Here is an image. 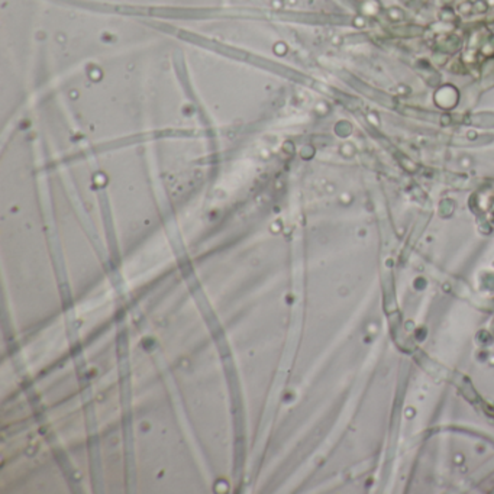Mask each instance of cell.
<instances>
[{
    "mask_svg": "<svg viewBox=\"0 0 494 494\" xmlns=\"http://www.w3.org/2000/svg\"><path fill=\"white\" fill-rule=\"evenodd\" d=\"M352 87L358 89L362 95H365L367 97L373 99V100H377L379 103L384 105V106H388V108L394 106V100H393L390 96H387L385 93H383V92H379V90H376V89H373V87H370V86H365L364 83L358 81L357 78L352 80Z\"/></svg>",
    "mask_w": 494,
    "mask_h": 494,
    "instance_id": "cell-1",
    "label": "cell"
},
{
    "mask_svg": "<svg viewBox=\"0 0 494 494\" xmlns=\"http://www.w3.org/2000/svg\"><path fill=\"white\" fill-rule=\"evenodd\" d=\"M486 117H487V113L474 114V116H471V122L478 126H494V114H492L490 119H486Z\"/></svg>",
    "mask_w": 494,
    "mask_h": 494,
    "instance_id": "cell-2",
    "label": "cell"
}]
</instances>
